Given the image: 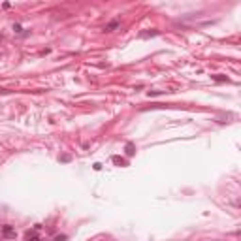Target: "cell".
<instances>
[{"label":"cell","mask_w":241,"mask_h":241,"mask_svg":"<svg viewBox=\"0 0 241 241\" xmlns=\"http://www.w3.org/2000/svg\"><path fill=\"white\" fill-rule=\"evenodd\" d=\"M2 235H4L6 239H11V238H15V228H13V226H10V224L2 226Z\"/></svg>","instance_id":"obj_1"},{"label":"cell","mask_w":241,"mask_h":241,"mask_svg":"<svg viewBox=\"0 0 241 241\" xmlns=\"http://www.w3.org/2000/svg\"><path fill=\"white\" fill-rule=\"evenodd\" d=\"M117 26H119V21H117V19H115V21H111V23H108V25H106V32H111V30H115L117 28Z\"/></svg>","instance_id":"obj_2"},{"label":"cell","mask_w":241,"mask_h":241,"mask_svg":"<svg viewBox=\"0 0 241 241\" xmlns=\"http://www.w3.org/2000/svg\"><path fill=\"white\" fill-rule=\"evenodd\" d=\"M25 241H40V235H38L36 232H28L26 238H25Z\"/></svg>","instance_id":"obj_3"},{"label":"cell","mask_w":241,"mask_h":241,"mask_svg":"<svg viewBox=\"0 0 241 241\" xmlns=\"http://www.w3.org/2000/svg\"><path fill=\"white\" fill-rule=\"evenodd\" d=\"M126 153H128V155H134V147H132V145H126Z\"/></svg>","instance_id":"obj_4"},{"label":"cell","mask_w":241,"mask_h":241,"mask_svg":"<svg viewBox=\"0 0 241 241\" xmlns=\"http://www.w3.org/2000/svg\"><path fill=\"white\" fill-rule=\"evenodd\" d=\"M217 81H228V77H222V76H215Z\"/></svg>","instance_id":"obj_5"},{"label":"cell","mask_w":241,"mask_h":241,"mask_svg":"<svg viewBox=\"0 0 241 241\" xmlns=\"http://www.w3.org/2000/svg\"><path fill=\"white\" fill-rule=\"evenodd\" d=\"M0 42H2V34H0Z\"/></svg>","instance_id":"obj_6"}]
</instances>
